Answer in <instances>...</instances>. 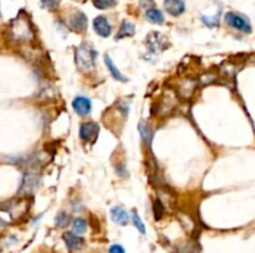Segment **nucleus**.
Segmentation results:
<instances>
[{
	"label": "nucleus",
	"instance_id": "1",
	"mask_svg": "<svg viewBox=\"0 0 255 253\" xmlns=\"http://www.w3.org/2000/svg\"><path fill=\"white\" fill-rule=\"evenodd\" d=\"M9 34H10L11 39L16 40V41H28L32 39V29L29 19L24 14L14 19L9 25Z\"/></svg>",
	"mask_w": 255,
	"mask_h": 253
},
{
	"label": "nucleus",
	"instance_id": "2",
	"mask_svg": "<svg viewBox=\"0 0 255 253\" xmlns=\"http://www.w3.org/2000/svg\"><path fill=\"white\" fill-rule=\"evenodd\" d=\"M96 51L91 46L82 44L76 50V63L81 71H90L94 68L96 60Z\"/></svg>",
	"mask_w": 255,
	"mask_h": 253
},
{
	"label": "nucleus",
	"instance_id": "3",
	"mask_svg": "<svg viewBox=\"0 0 255 253\" xmlns=\"http://www.w3.org/2000/svg\"><path fill=\"white\" fill-rule=\"evenodd\" d=\"M224 19H225V23L228 24L229 27L234 28L235 30H239V31L245 32V34H250L252 32L250 21L244 15H242V14L230 11V13L225 14V18Z\"/></svg>",
	"mask_w": 255,
	"mask_h": 253
},
{
	"label": "nucleus",
	"instance_id": "4",
	"mask_svg": "<svg viewBox=\"0 0 255 253\" xmlns=\"http://www.w3.org/2000/svg\"><path fill=\"white\" fill-rule=\"evenodd\" d=\"M72 108H74L75 113L80 117H86L91 113L92 103L89 98L84 96H79L72 101Z\"/></svg>",
	"mask_w": 255,
	"mask_h": 253
},
{
	"label": "nucleus",
	"instance_id": "5",
	"mask_svg": "<svg viewBox=\"0 0 255 253\" xmlns=\"http://www.w3.org/2000/svg\"><path fill=\"white\" fill-rule=\"evenodd\" d=\"M100 127L95 122H87L82 123L80 127V138L82 141H94L98 136Z\"/></svg>",
	"mask_w": 255,
	"mask_h": 253
},
{
	"label": "nucleus",
	"instance_id": "6",
	"mask_svg": "<svg viewBox=\"0 0 255 253\" xmlns=\"http://www.w3.org/2000/svg\"><path fill=\"white\" fill-rule=\"evenodd\" d=\"M68 25L74 31L84 32L87 29V18L82 11H76L68 19Z\"/></svg>",
	"mask_w": 255,
	"mask_h": 253
},
{
	"label": "nucleus",
	"instance_id": "7",
	"mask_svg": "<svg viewBox=\"0 0 255 253\" xmlns=\"http://www.w3.org/2000/svg\"><path fill=\"white\" fill-rule=\"evenodd\" d=\"M92 27H94L96 34L102 37H108L111 35V31H112V28H111L110 23L105 16H97L92 23Z\"/></svg>",
	"mask_w": 255,
	"mask_h": 253
},
{
	"label": "nucleus",
	"instance_id": "8",
	"mask_svg": "<svg viewBox=\"0 0 255 253\" xmlns=\"http://www.w3.org/2000/svg\"><path fill=\"white\" fill-rule=\"evenodd\" d=\"M63 240L70 252H74V251H77V250H80V248L84 247V240H82L80 236H76L75 233H72V232L64 233Z\"/></svg>",
	"mask_w": 255,
	"mask_h": 253
},
{
	"label": "nucleus",
	"instance_id": "9",
	"mask_svg": "<svg viewBox=\"0 0 255 253\" xmlns=\"http://www.w3.org/2000/svg\"><path fill=\"white\" fill-rule=\"evenodd\" d=\"M164 9L172 16H179L186 10L183 0H164Z\"/></svg>",
	"mask_w": 255,
	"mask_h": 253
},
{
	"label": "nucleus",
	"instance_id": "10",
	"mask_svg": "<svg viewBox=\"0 0 255 253\" xmlns=\"http://www.w3.org/2000/svg\"><path fill=\"white\" fill-rule=\"evenodd\" d=\"M147 44H148V49H150L151 51H156V53H158L159 50H164L167 46L166 40L160 36L158 32H152L151 35H148Z\"/></svg>",
	"mask_w": 255,
	"mask_h": 253
},
{
	"label": "nucleus",
	"instance_id": "11",
	"mask_svg": "<svg viewBox=\"0 0 255 253\" xmlns=\"http://www.w3.org/2000/svg\"><path fill=\"white\" fill-rule=\"evenodd\" d=\"M111 219L115 224L121 225V226H125V225L128 224L129 221V215L128 212L125 209L120 206H115L111 209Z\"/></svg>",
	"mask_w": 255,
	"mask_h": 253
},
{
	"label": "nucleus",
	"instance_id": "12",
	"mask_svg": "<svg viewBox=\"0 0 255 253\" xmlns=\"http://www.w3.org/2000/svg\"><path fill=\"white\" fill-rule=\"evenodd\" d=\"M136 29H134V25L132 23H129L128 20H124L121 24V28H120L119 32H117V36L116 39H125V37H131L133 36Z\"/></svg>",
	"mask_w": 255,
	"mask_h": 253
},
{
	"label": "nucleus",
	"instance_id": "13",
	"mask_svg": "<svg viewBox=\"0 0 255 253\" xmlns=\"http://www.w3.org/2000/svg\"><path fill=\"white\" fill-rule=\"evenodd\" d=\"M105 63H106V66H107L108 71H110V72H111V75H112L113 79L117 80V81H121V82H126L127 81L126 77H125V76L122 75L121 72H120L119 68L116 67V65H115V63H113L112 58H111L110 56L107 55V54H106V55H105Z\"/></svg>",
	"mask_w": 255,
	"mask_h": 253
},
{
	"label": "nucleus",
	"instance_id": "14",
	"mask_svg": "<svg viewBox=\"0 0 255 253\" xmlns=\"http://www.w3.org/2000/svg\"><path fill=\"white\" fill-rule=\"evenodd\" d=\"M146 18H147L148 21H151L152 24H157V25H162L164 23L163 14H162V11L156 8L146 10Z\"/></svg>",
	"mask_w": 255,
	"mask_h": 253
},
{
	"label": "nucleus",
	"instance_id": "15",
	"mask_svg": "<svg viewBox=\"0 0 255 253\" xmlns=\"http://www.w3.org/2000/svg\"><path fill=\"white\" fill-rule=\"evenodd\" d=\"M72 227H74V232L77 233V235H84L87 230V222L86 220L82 219V217H77V219L74 220V224H72Z\"/></svg>",
	"mask_w": 255,
	"mask_h": 253
},
{
	"label": "nucleus",
	"instance_id": "16",
	"mask_svg": "<svg viewBox=\"0 0 255 253\" xmlns=\"http://www.w3.org/2000/svg\"><path fill=\"white\" fill-rule=\"evenodd\" d=\"M138 132H140L141 134V139H142L145 143H150L152 132L148 128V125H146L145 123H140V124H138Z\"/></svg>",
	"mask_w": 255,
	"mask_h": 253
},
{
	"label": "nucleus",
	"instance_id": "17",
	"mask_svg": "<svg viewBox=\"0 0 255 253\" xmlns=\"http://www.w3.org/2000/svg\"><path fill=\"white\" fill-rule=\"evenodd\" d=\"M71 221V216L66 212H59L55 219V224L58 227H66Z\"/></svg>",
	"mask_w": 255,
	"mask_h": 253
},
{
	"label": "nucleus",
	"instance_id": "18",
	"mask_svg": "<svg viewBox=\"0 0 255 253\" xmlns=\"http://www.w3.org/2000/svg\"><path fill=\"white\" fill-rule=\"evenodd\" d=\"M116 4H117V0H94V5L101 10L113 8Z\"/></svg>",
	"mask_w": 255,
	"mask_h": 253
},
{
	"label": "nucleus",
	"instance_id": "19",
	"mask_svg": "<svg viewBox=\"0 0 255 253\" xmlns=\"http://www.w3.org/2000/svg\"><path fill=\"white\" fill-rule=\"evenodd\" d=\"M36 185V180L32 175H25L24 181H23V185H21V191H24L27 189L28 191H32V189Z\"/></svg>",
	"mask_w": 255,
	"mask_h": 253
},
{
	"label": "nucleus",
	"instance_id": "20",
	"mask_svg": "<svg viewBox=\"0 0 255 253\" xmlns=\"http://www.w3.org/2000/svg\"><path fill=\"white\" fill-rule=\"evenodd\" d=\"M219 16H221V10H219L218 13H217L216 16H205V15H203L202 16V21L205 24V25H207V27L214 28V27H217V25H218V24H219Z\"/></svg>",
	"mask_w": 255,
	"mask_h": 253
},
{
	"label": "nucleus",
	"instance_id": "21",
	"mask_svg": "<svg viewBox=\"0 0 255 253\" xmlns=\"http://www.w3.org/2000/svg\"><path fill=\"white\" fill-rule=\"evenodd\" d=\"M131 217H132V222H133L134 227H136L137 230L140 231V232L142 233V235H145V233H146V227H145V224H143L142 220L140 219V216H138V215H137V212H136V211L132 212Z\"/></svg>",
	"mask_w": 255,
	"mask_h": 253
},
{
	"label": "nucleus",
	"instance_id": "22",
	"mask_svg": "<svg viewBox=\"0 0 255 253\" xmlns=\"http://www.w3.org/2000/svg\"><path fill=\"white\" fill-rule=\"evenodd\" d=\"M153 212H155L156 220L162 219V216H163L164 206H163V204L160 202L159 198H158V200H156L155 202H153Z\"/></svg>",
	"mask_w": 255,
	"mask_h": 253
},
{
	"label": "nucleus",
	"instance_id": "23",
	"mask_svg": "<svg viewBox=\"0 0 255 253\" xmlns=\"http://www.w3.org/2000/svg\"><path fill=\"white\" fill-rule=\"evenodd\" d=\"M59 4L60 0H41V5L50 11H55L59 8Z\"/></svg>",
	"mask_w": 255,
	"mask_h": 253
},
{
	"label": "nucleus",
	"instance_id": "24",
	"mask_svg": "<svg viewBox=\"0 0 255 253\" xmlns=\"http://www.w3.org/2000/svg\"><path fill=\"white\" fill-rule=\"evenodd\" d=\"M108 253H126V251L121 245H112L108 250Z\"/></svg>",
	"mask_w": 255,
	"mask_h": 253
}]
</instances>
